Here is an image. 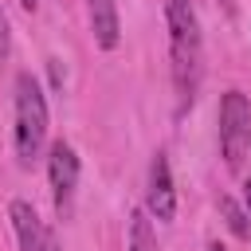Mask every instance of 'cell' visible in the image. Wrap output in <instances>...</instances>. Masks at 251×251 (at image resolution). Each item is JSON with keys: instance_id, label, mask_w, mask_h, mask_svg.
Returning <instances> with one entry per match:
<instances>
[{"instance_id": "obj_1", "label": "cell", "mask_w": 251, "mask_h": 251, "mask_svg": "<svg viewBox=\"0 0 251 251\" xmlns=\"http://www.w3.org/2000/svg\"><path fill=\"white\" fill-rule=\"evenodd\" d=\"M169 20V63H173V90L176 110H188L200 90L204 75V39H200V16L188 0H165Z\"/></svg>"}, {"instance_id": "obj_2", "label": "cell", "mask_w": 251, "mask_h": 251, "mask_svg": "<svg viewBox=\"0 0 251 251\" xmlns=\"http://www.w3.org/2000/svg\"><path fill=\"white\" fill-rule=\"evenodd\" d=\"M12 141H16V157L24 169H31L43 153L47 141V98L35 75L20 71L16 75V126H12Z\"/></svg>"}, {"instance_id": "obj_3", "label": "cell", "mask_w": 251, "mask_h": 251, "mask_svg": "<svg viewBox=\"0 0 251 251\" xmlns=\"http://www.w3.org/2000/svg\"><path fill=\"white\" fill-rule=\"evenodd\" d=\"M251 145V102L243 90H227L220 98V157L235 173Z\"/></svg>"}, {"instance_id": "obj_4", "label": "cell", "mask_w": 251, "mask_h": 251, "mask_svg": "<svg viewBox=\"0 0 251 251\" xmlns=\"http://www.w3.org/2000/svg\"><path fill=\"white\" fill-rule=\"evenodd\" d=\"M78 153L71 141H55L47 149V180H51V200H55V212L59 220L71 216L75 208V192H78Z\"/></svg>"}, {"instance_id": "obj_5", "label": "cell", "mask_w": 251, "mask_h": 251, "mask_svg": "<svg viewBox=\"0 0 251 251\" xmlns=\"http://www.w3.org/2000/svg\"><path fill=\"white\" fill-rule=\"evenodd\" d=\"M145 212L161 224H169L176 216V188H173V169L165 153H153L149 165V188H145Z\"/></svg>"}, {"instance_id": "obj_6", "label": "cell", "mask_w": 251, "mask_h": 251, "mask_svg": "<svg viewBox=\"0 0 251 251\" xmlns=\"http://www.w3.org/2000/svg\"><path fill=\"white\" fill-rule=\"evenodd\" d=\"M8 220H12V231H16L20 251H59L51 227H43L39 212H35L27 200H12V204H8Z\"/></svg>"}, {"instance_id": "obj_7", "label": "cell", "mask_w": 251, "mask_h": 251, "mask_svg": "<svg viewBox=\"0 0 251 251\" xmlns=\"http://www.w3.org/2000/svg\"><path fill=\"white\" fill-rule=\"evenodd\" d=\"M86 16H90V31L94 43L102 51H114L122 43V20H118V4L114 0H86Z\"/></svg>"}, {"instance_id": "obj_8", "label": "cell", "mask_w": 251, "mask_h": 251, "mask_svg": "<svg viewBox=\"0 0 251 251\" xmlns=\"http://www.w3.org/2000/svg\"><path fill=\"white\" fill-rule=\"evenodd\" d=\"M129 251H157V235H153L149 212H133L129 216Z\"/></svg>"}, {"instance_id": "obj_9", "label": "cell", "mask_w": 251, "mask_h": 251, "mask_svg": "<svg viewBox=\"0 0 251 251\" xmlns=\"http://www.w3.org/2000/svg\"><path fill=\"white\" fill-rule=\"evenodd\" d=\"M220 212H224V220H227V227H231L235 235H243V239L251 235V224H247V212H243V208H235V200H227V196H224V200H220Z\"/></svg>"}, {"instance_id": "obj_10", "label": "cell", "mask_w": 251, "mask_h": 251, "mask_svg": "<svg viewBox=\"0 0 251 251\" xmlns=\"http://www.w3.org/2000/svg\"><path fill=\"white\" fill-rule=\"evenodd\" d=\"M0 55H8V20L0 16Z\"/></svg>"}, {"instance_id": "obj_11", "label": "cell", "mask_w": 251, "mask_h": 251, "mask_svg": "<svg viewBox=\"0 0 251 251\" xmlns=\"http://www.w3.org/2000/svg\"><path fill=\"white\" fill-rule=\"evenodd\" d=\"M243 212H247V220H251V176H247V184H243Z\"/></svg>"}, {"instance_id": "obj_12", "label": "cell", "mask_w": 251, "mask_h": 251, "mask_svg": "<svg viewBox=\"0 0 251 251\" xmlns=\"http://www.w3.org/2000/svg\"><path fill=\"white\" fill-rule=\"evenodd\" d=\"M20 8H24V12H35V8H39V0H20Z\"/></svg>"}, {"instance_id": "obj_13", "label": "cell", "mask_w": 251, "mask_h": 251, "mask_svg": "<svg viewBox=\"0 0 251 251\" xmlns=\"http://www.w3.org/2000/svg\"><path fill=\"white\" fill-rule=\"evenodd\" d=\"M208 251H227V247H224L220 239H212V243H208Z\"/></svg>"}]
</instances>
